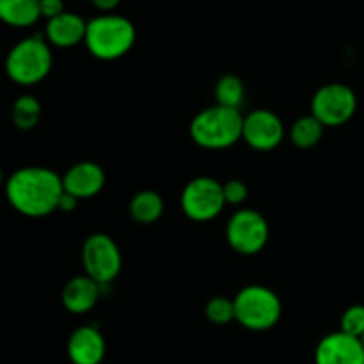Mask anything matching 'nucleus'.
Instances as JSON below:
<instances>
[{"mask_svg": "<svg viewBox=\"0 0 364 364\" xmlns=\"http://www.w3.org/2000/svg\"><path fill=\"white\" fill-rule=\"evenodd\" d=\"M63 194V178L46 167H23L6 181L7 201L27 217H45L59 210Z\"/></svg>", "mask_w": 364, "mask_h": 364, "instance_id": "f257e3e1", "label": "nucleus"}, {"mask_svg": "<svg viewBox=\"0 0 364 364\" xmlns=\"http://www.w3.org/2000/svg\"><path fill=\"white\" fill-rule=\"evenodd\" d=\"M244 132V116L238 109L215 105L194 117L191 135L196 144L206 149H224L240 141Z\"/></svg>", "mask_w": 364, "mask_h": 364, "instance_id": "f03ea898", "label": "nucleus"}, {"mask_svg": "<svg viewBox=\"0 0 364 364\" xmlns=\"http://www.w3.org/2000/svg\"><path fill=\"white\" fill-rule=\"evenodd\" d=\"M84 41L89 52L98 59H119L134 46L135 27L124 16L103 14L89 21Z\"/></svg>", "mask_w": 364, "mask_h": 364, "instance_id": "7ed1b4c3", "label": "nucleus"}, {"mask_svg": "<svg viewBox=\"0 0 364 364\" xmlns=\"http://www.w3.org/2000/svg\"><path fill=\"white\" fill-rule=\"evenodd\" d=\"M52 70V52L43 38L21 39L11 48L6 59V71L20 85H34Z\"/></svg>", "mask_w": 364, "mask_h": 364, "instance_id": "20e7f679", "label": "nucleus"}, {"mask_svg": "<svg viewBox=\"0 0 364 364\" xmlns=\"http://www.w3.org/2000/svg\"><path fill=\"white\" fill-rule=\"evenodd\" d=\"M235 320L245 329L267 331L281 318V301L272 290L265 287H247L235 297Z\"/></svg>", "mask_w": 364, "mask_h": 364, "instance_id": "39448f33", "label": "nucleus"}, {"mask_svg": "<svg viewBox=\"0 0 364 364\" xmlns=\"http://www.w3.org/2000/svg\"><path fill=\"white\" fill-rule=\"evenodd\" d=\"M224 205L226 199H224L223 183L208 176L192 180L181 194V208L185 215L198 223L215 219L223 212Z\"/></svg>", "mask_w": 364, "mask_h": 364, "instance_id": "423d86ee", "label": "nucleus"}, {"mask_svg": "<svg viewBox=\"0 0 364 364\" xmlns=\"http://www.w3.org/2000/svg\"><path fill=\"white\" fill-rule=\"evenodd\" d=\"M358 109L355 92L345 84H327L316 91L311 102L313 116L323 127H340L354 116Z\"/></svg>", "mask_w": 364, "mask_h": 364, "instance_id": "0eeeda50", "label": "nucleus"}, {"mask_svg": "<svg viewBox=\"0 0 364 364\" xmlns=\"http://www.w3.org/2000/svg\"><path fill=\"white\" fill-rule=\"evenodd\" d=\"M82 262L85 272L98 284L116 279L121 270V252L116 242L103 233L91 235L82 249Z\"/></svg>", "mask_w": 364, "mask_h": 364, "instance_id": "6e6552de", "label": "nucleus"}, {"mask_svg": "<svg viewBox=\"0 0 364 364\" xmlns=\"http://www.w3.org/2000/svg\"><path fill=\"white\" fill-rule=\"evenodd\" d=\"M228 242L240 255H256L269 240V224L255 210H240L228 223Z\"/></svg>", "mask_w": 364, "mask_h": 364, "instance_id": "1a4fd4ad", "label": "nucleus"}, {"mask_svg": "<svg viewBox=\"0 0 364 364\" xmlns=\"http://www.w3.org/2000/svg\"><path fill=\"white\" fill-rule=\"evenodd\" d=\"M242 137L245 139L251 148L258 151H270L277 148L284 137V127L279 116L265 109H259L244 117V132Z\"/></svg>", "mask_w": 364, "mask_h": 364, "instance_id": "9d476101", "label": "nucleus"}, {"mask_svg": "<svg viewBox=\"0 0 364 364\" xmlns=\"http://www.w3.org/2000/svg\"><path fill=\"white\" fill-rule=\"evenodd\" d=\"M316 364H364V347L359 338L338 333L322 338L315 352Z\"/></svg>", "mask_w": 364, "mask_h": 364, "instance_id": "9b49d317", "label": "nucleus"}, {"mask_svg": "<svg viewBox=\"0 0 364 364\" xmlns=\"http://www.w3.org/2000/svg\"><path fill=\"white\" fill-rule=\"evenodd\" d=\"M105 185V173L95 162H80L63 176L64 192L77 199L92 198Z\"/></svg>", "mask_w": 364, "mask_h": 364, "instance_id": "f8f14e48", "label": "nucleus"}, {"mask_svg": "<svg viewBox=\"0 0 364 364\" xmlns=\"http://www.w3.org/2000/svg\"><path fill=\"white\" fill-rule=\"evenodd\" d=\"M68 355L73 364H100L105 355V340L96 327H80L70 336Z\"/></svg>", "mask_w": 364, "mask_h": 364, "instance_id": "ddd939ff", "label": "nucleus"}, {"mask_svg": "<svg viewBox=\"0 0 364 364\" xmlns=\"http://www.w3.org/2000/svg\"><path fill=\"white\" fill-rule=\"evenodd\" d=\"M85 32H87V23L84 18L75 13H66V11L46 23V38L52 45L60 46V48H70L84 41Z\"/></svg>", "mask_w": 364, "mask_h": 364, "instance_id": "4468645a", "label": "nucleus"}, {"mask_svg": "<svg viewBox=\"0 0 364 364\" xmlns=\"http://www.w3.org/2000/svg\"><path fill=\"white\" fill-rule=\"evenodd\" d=\"M100 297V284L89 276L73 277L63 290L64 308L75 315H82L95 308Z\"/></svg>", "mask_w": 364, "mask_h": 364, "instance_id": "2eb2a0df", "label": "nucleus"}, {"mask_svg": "<svg viewBox=\"0 0 364 364\" xmlns=\"http://www.w3.org/2000/svg\"><path fill=\"white\" fill-rule=\"evenodd\" d=\"M39 16V0H0V20L11 27H31Z\"/></svg>", "mask_w": 364, "mask_h": 364, "instance_id": "dca6fc26", "label": "nucleus"}, {"mask_svg": "<svg viewBox=\"0 0 364 364\" xmlns=\"http://www.w3.org/2000/svg\"><path fill=\"white\" fill-rule=\"evenodd\" d=\"M164 212V201L156 192L142 191L135 194L130 203V213L137 223L149 224L155 223Z\"/></svg>", "mask_w": 364, "mask_h": 364, "instance_id": "f3484780", "label": "nucleus"}, {"mask_svg": "<svg viewBox=\"0 0 364 364\" xmlns=\"http://www.w3.org/2000/svg\"><path fill=\"white\" fill-rule=\"evenodd\" d=\"M323 124L316 119L315 116H304L301 119H297L294 123L290 130V137L291 142H294L297 148L302 149H309L313 146H316L320 142L323 135Z\"/></svg>", "mask_w": 364, "mask_h": 364, "instance_id": "a211bd4d", "label": "nucleus"}, {"mask_svg": "<svg viewBox=\"0 0 364 364\" xmlns=\"http://www.w3.org/2000/svg\"><path fill=\"white\" fill-rule=\"evenodd\" d=\"M13 123L20 130H32L41 119V103L31 95H23L13 105Z\"/></svg>", "mask_w": 364, "mask_h": 364, "instance_id": "6ab92c4d", "label": "nucleus"}, {"mask_svg": "<svg viewBox=\"0 0 364 364\" xmlns=\"http://www.w3.org/2000/svg\"><path fill=\"white\" fill-rule=\"evenodd\" d=\"M244 84L237 75H224L215 87L217 105L228 107V109H238L244 102Z\"/></svg>", "mask_w": 364, "mask_h": 364, "instance_id": "aec40b11", "label": "nucleus"}, {"mask_svg": "<svg viewBox=\"0 0 364 364\" xmlns=\"http://www.w3.org/2000/svg\"><path fill=\"white\" fill-rule=\"evenodd\" d=\"M206 316L210 322L224 326L235 320V302L226 297H215L206 304Z\"/></svg>", "mask_w": 364, "mask_h": 364, "instance_id": "412c9836", "label": "nucleus"}, {"mask_svg": "<svg viewBox=\"0 0 364 364\" xmlns=\"http://www.w3.org/2000/svg\"><path fill=\"white\" fill-rule=\"evenodd\" d=\"M341 333L361 340L364 334V306H350L341 316Z\"/></svg>", "mask_w": 364, "mask_h": 364, "instance_id": "4be33fe9", "label": "nucleus"}, {"mask_svg": "<svg viewBox=\"0 0 364 364\" xmlns=\"http://www.w3.org/2000/svg\"><path fill=\"white\" fill-rule=\"evenodd\" d=\"M223 188L228 205H240L247 198V187L240 180H230L226 185H223Z\"/></svg>", "mask_w": 364, "mask_h": 364, "instance_id": "5701e85b", "label": "nucleus"}, {"mask_svg": "<svg viewBox=\"0 0 364 364\" xmlns=\"http://www.w3.org/2000/svg\"><path fill=\"white\" fill-rule=\"evenodd\" d=\"M39 9H41V16L52 20L64 13V2L63 0H39Z\"/></svg>", "mask_w": 364, "mask_h": 364, "instance_id": "b1692460", "label": "nucleus"}, {"mask_svg": "<svg viewBox=\"0 0 364 364\" xmlns=\"http://www.w3.org/2000/svg\"><path fill=\"white\" fill-rule=\"evenodd\" d=\"M77 198H73L71 194L64 192L63 198H60L59 201V210H63V212H71V210H75V206H77Z\"/></svg>", "mask_w": 364, "mask_h": 364, "instance_id": "393cba45", "label": "nucleus"}, {"mask_svg": "<svg viewBox=\"0 0 364 364\" xmlns=\"http://www.w3.org/2000/svg\"><path fill=\"white\" fill-rule=\"evenodd\" d=\"M91 2H92V6L98 7V9H102V11H112L119 6L121 0H91Z\"/></svg>", "mask_w": 364, "mask_h": 364, "instance_id": "a878e982", "label": "nucleus"}, {"mask_svg": "<svg viewBox=\"0 0 364 364\" xmlns=\"http://www.w3.org/2000/svg\"><path fill=\"white\" fill-rule=\"evenodd\" d=\"M2 181H4V176H2V169H0V187H2Z\"/></svg>", "mask_w": 364, "mask_h": 364, "instance_id": "bb28decb", "label": "nucleus"}, {"mask_svg": "<svg viewBox=\"0 0 364 364\" xmlns=\"http://www.w3.org/2000/svg\"><path fill=\"white\" fill-rule=\"evenodd\" d=\"M361 343H363V347H364V334H363V338H361Z\"/></svg>", "mask_w": 364, "mask_h": 364, "instance_id": "cd10ccee", "label": "nucleus"}]
</instances>
